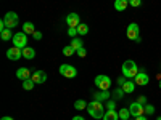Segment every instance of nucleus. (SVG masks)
<instances>
[{
    "instance_id": "obj_1",
    "label": "nucleus",
    "mask_w": 161,
    "mask_h": 120,
    "mask_svg": "<svg viewBox=\"0 0 161 120\" xmlns=\"http://www.w3.org/2000/svg\"><path fill=\"white\" fill-rule=\"evenodd\" d=\"M87 111H89L92 118H103V115L106 112L105 108H103V104H102V101H97V99H93V101H90L87 104Z\"/></svg>"
},
{
    "instance_id": "obj_2",
    "label": "nucleus",
    "mask_w": 161,
    "mask_h": 120,
    "mask_svg": "<svg viewBox=\"0 0 161 120\" xmlns=\"http://www.w3.org/2000/svg\"><path fill=\"white\" fill-rule=\"evenodd\" d=\"M123 75L126 78H136V75L139 74V68H137V64L134 62L132 59H127L123 62Z\"/></svg>"
},
{
    "instance_id": "obj_3",
    "label": "nucleus",
    "mask_w": 161,
    "mask_h": 120,
    "mask_svg": "<svg viewBox=\"0 0 161 120\" xmlns=\"http://www.w3.org/2000/svg\"><path fill=\"white\" fill-rule=\"evenodd\" d=\"M127 38L129 40H134V42H140V28L137 22H130L127 26Z\"/></svg>"
},
{
    "instance_id": "obj_4",
    "label": "nucleus",
    "mask_w": 161,
    "mask_h": 120,
    "mask_svg": "<svg viewBox=\"0 0 161 120\" xmlns=\"http://www.w3.org/2000/svg\"><path fill=\"white\" fill-rule=\"evenodd\" d=\"M93 82H95V87L98 90H110V87H111V78L108 75H103V74L97 75Z\"/></svg>"
},
{
    "instance_id": "obj_5",
    "label": "nucleus",
    "mask_w": 161,
    "mask_h": 120,
    "mask_svg": "<svg viewBox=\"0 0 161 120\" xmlns=\"http://www.w3.org/2000/svg\"><path fill=\"white\" fill-rule=\"evenodd\" d=\"M13 47H18V48H26L28 47V34H24V32H18L13 35Z\"/></svg>"
},
{
    "instance_id": "obj_6",
    "label": "nucleus",
    "mask_w": 161,
    "mask_h": 120,
    "mask_svg": "<svg viewBox=\"0 0 161 120\" xmlns=\"http://www.w3.org/2000/svg\"><path fill=\"white\" fill-rule=\"evenodd\" d=\"M60 74L66 78H74L77 75V69L71 64H61L60 66Z\"/></svg>"
},
{
    "instance_id": "obj_7",
    "label": "nucleus",
    "mask_w": 161,
    "mask_h": 120,
    "mask_svg": "<svg viewBox=\"0 0 161 120\" xmlns=\"http://www.w3.org/2000/svg\"><path fill=\"white\" fill-rule=\"evenodd\" d=\"M3 21L7 22V28L8 29H13V28H16V26L19 24L18 15H16L15 11H8L7 15H5V18H3Z\"/></svg>"
},
{
    "instance_id": "obj_8",
    "label": "nucleus",
    "mask_w": 161,
    "mask_h": 120,
    "mask_svg": "<svg viewBox=\"0 0 161 120\" xmlns=\"http://www.w3.org/2000/svg\"><path fill=\"white\" fill-rule=\"evenodd\" d=\"M129 111H130V115L136 118V117H139V115H143L145 114V106L143 104H140V102H132L130 106H129Z\"/></svg>"
},
{
    "instance_id": "obj_9",
    "label": "nucleus",
    "mask_w": 161,
    "mask_h": 120,
    "mask_svg": "<svg viewBox=\"0 0 161 120\" xmlns=\"http://www.w3.org/2000/svg\"><path fill=\"white\" fill-rule=\"evenodd\" d=\"M7 58H8L10 61H18V59H21V58H23V50L18 48V47L8 48V50H7Z\"/></svg>"
},
{
    "instance_id": "obj_10",
    "label": "nucleus",
    "mask_w": 161,
    "mask_h": 120,
    "mask_svg": "<svg viewBox=\"0 0 161 120\" xmlns=\"http://www.w3.org/2000/svg\"><path fill=\"white\" fill-rule=\"evenodd\" d=\"M134 82H136V85H139V87H143V85H148V82H150V77L147 75L143 71L142 72H139L137 75H136V78H134Z\"/></svg>"
},
{
    "instance_id": "obj_11",
    "label": "nucleus",
    "mask_w": 161,
    "mask_h": 120,
    "mask_svg": "<svg viewBox=\"0 0 161 120\" xmlns=\"http://www.w3.org/2000/svg\"><path fill=\"white\" fill-rule=\"evenodd\" d=\"M66 24H68L69 28H77V26L80 24V19H79L77 13H69V15L66 16Z\"/></svg>"
},
{
    "instance_id": "obj_12",
    "label": "nucleus",
    "mask_w": 161,
    "mask_h": 120,
    "mask_svg": "<svg viewBox=\"0 0 161 120\" xmlns=\"http://www.w3.org/2000/svg\"><path fill=\"white\" fill-rule=\"evenodd\" d=\"M36 83H45V80H47V72L45 71H36L31 77Z\"/></svg>"
},
{
    "instance_id": "obj_13",
    "label": "nucleus",
    "mask_w": 161,
    "mask_h": 120,
    "mask_svg": "<svg viewBox=\"0 0 161 120\" xmlns=\"http://www.w3.org/2000/svg\"><path fill=\"white\" fill-rule=\"evenodd\" d=\"M16 77H18L19 80H28V78L32 77V74H31V71H29L28 68H19V69L16 71Z\"/></svg>"
},
{
    "instance_id": "obj_14",
    "label": "nucleus",
    "mask_w": 161,
    "mask_h": 120,
    "mask_svg": "<svg viewBox=\"0 0 161 120\" xmlns=\"http://www.w3.org/2000/svg\"><path fill=\"white\" fill-rule=\"evenodd\" d=\"M123 88L124 93H127V95H130V93H134V90H136V82H132V80H126L124 85L121 87Z\"/></svg>"
},
{
    "instance_id": "obj_15",
    "label": "nucleus",
    "mask_w": 161,
    "mask_h": 120,
    "mask_svg": "<svg viewBox=\"0 0 161 120\" xmlns=\"http://www.w3.org/2000/svg\"><path fill=\"white\" fill-rule=\"evenodd\" d=\"M23 58H24V59H34V58H36V50L31 48V47L23 48Z\"/></svg>"
},
{
    "instance_id": "obj_16",
    "label": "nucleus",
    "mask_w": 161,
    "mask_h": 120,
    "mask_svg": "<svg viewBox=\"0 0 161 120\" xmlns=\"http://www.w3.org/2000/svg\"><path fill=\"white\" fill-rule=\"evenodd\" d=\"M129 7V0H114V10L116 11H124Z\"/></svg>"
},
{
    "instance_id": "obj_17",
    "label": "nucleus",
    "mask_w": 161,
    "mask_h": 120,
    "mask_svg": "<svg viewBox=\"0 0 161 120\" xmlns=\"http://www.w3.org/2000/svg\"><path fill=\"white\" fill-rule=\"evenodd\" d=\"M103 120H119V114L114 109H108L103 115Z\"/></svg>"
},
{
    "instance_id": "obj_18",
    "label": "nucleus",
    "mask_w": 161,
    "mask_h": 120,
    "mask_svg": "<svg viewBox=\"0 0 161 120\" xmlns=\"http://www.w3.org/2000/svg\"><path fill=\"white\" fill-rule=\"evenodd\" d=\"M23 32L28 34V35H34V32H36L34 24L32 22H23Z\"/></svg>"
},
{
    "instance_id": "obj_19",
    "label": "nucleus",
    "mask_w": 161,
    "mask_h": 120,
    "mask_svg": "<svg viewBox=\"0 0 161 120\" xmlns=\"http://www.w3.org/2000/svg\"><path fill=\"white\" fill-rule=\"evenodd\" d=\"M110 98V91L108 90H100L97 95H95V99L97 101H105V99H108Z\"/></svg>"
},
{
    "instance_id": "obj_20",
    "label": "nucleus",
    "mask_w": 161,
    "mask_h": 120,
    "mask_svg": "<svg viewBox=\"0 0 161 120\" xmlns=\"http://www.w3.org/2000/svg\"><path fill=\"white\" fill-rule=\"evenodd\" d=\"M71 47L77 51L79 48H84V42H82V38H79V37H74L73 40H71Z\"/></svg>"
},
{
    "instance_id": "obj_21",
    "label": "nucleus",
    "mask_w": 161,
    "mask_h": 120,
    "mask_svg": "<svg viewBox=\"0 0 161 120\" xmlns=\"http://www.w3.org/2000/svg\"><path fill=\"white\" fill-rule=\"evenodd\" d=\"M76 29H77V34H79V35H87V34H89V26H87L86 22H80Z\"/></svg>"
},
{
    "instance_id": "obj_22",
    "label": "nucleus",
    "mask_w": 161,
    "mask_h": 120,
    "mask_svg": "<svg viewBox=\"0 0 161 120\" xmlns=\"http://www.w3.org/2000/svg\"><path fill=\"white\" fill-rule=\"evenodd\" d=\"M118 114H119V120H129V118L132 117V115H130L129 108H127V109H126V108H124V109H121Z\"/></svg>"
},
{
    "instance_id": "obj_23",
    "label": "nucleus",
    "mask_w": 161,
    "mask_h": 120,
    "mask_svg": "<svg viewBox=\"0 0 161 120\" xmlns=\"http://www.w3.org/2000/svg\"><path fill=\"white\" fill-rule=\"evenodd\" d=\"M36 87V82L32 78H28V80H23V88L26 90V91H29V90H32Z\"/></svg>"
},
{
    "instance_id": "obj_24",
    "label": "nucleus",
    "mask_w": 161,
    "mask_h": 120,
    "mask_svg": "<svg viewBox=\"0 0 161 120\" xmlns=\"http://www.w3.org/2000/svg\"><path fill=\"white\" fill-rule=\"evenodd\" d=\"M13 35H15V34H11V29H5V31H2V32H0V37H2V40H3V42H7V40H10V38H13Z\"/></svg>"
},
{
    "instance_id": "obj_25",
    "label": "nucleus",
    "mask_w": 161,
    "mask_h": 120,
    "mask_svg": "<svg viewBox=\"0 0 161 120\" xmlns=\"http://www.w3.org/2000/svg\"><path fill=\"white\" fill-rule=\"evenodd\" d=\"M86 108H87V102H86L84 99H77V101H74V109L82 111V109H86Z\"/></svg>"
},
{
    "instance_id": "obj_26",
    "label": "nucleus",
    "mask_w": 161,
    "mask_h": 120,
    "mask_svg": "<svg viewBox=\"0 0 161 120\" xmlns=\"http://www.w3.org/2000/svg\"><path fill=\"white\" fill-rule=\"evenodd\" d=\"M61 51H63V55H64V56H73L76 50H74V48H73L71 45H68V47H64V48H63Z\"/></svg>"
},
{
    "instance_id": "obj_27",
    "label": "nucleus",
    "mask_w": 161,
    "mask_h": 120,
    "mask_svg": "<svg viewBox=\"0 0 161 120\" xmlns=\"http://www.w3.org/2000/svg\"><path fill=\"white\" fill-rule=\"evenodd\" d=\"M145 114H147V115H153V114H155V106L145 104Z\"/></svg>"
},
{
    "instance_id": "obj_28",
    "label": "nucleus",
    "mask_w": 161,
    "mask_h": 120,
    "mask_svg": "<svg viewBox=\"0 0 161 120\" xmlns=\"http://www.w3.org/2000/svg\"><path fill=\"white\" fill-rule=\"evenodd\" d=\"M68 35H69L71 38H74L76 35H79V34H77V29H76V28H69V29H68Z\"/></svg>"
},
{
    "instance_id": "obj_29",
    "label": "nucleus",
    "mask_w": 161,
    "mask_h": 120,
    "mask_svg": "<svg viewBox=\"0 0 161 120\" xmlns=\"http://www.w3.org/2000/svg\"><path fill=\"white\" fill-rule=\"evenodd\" d=\"M129 5L134 7V8H137V7L142 5V0H129Z\"/></svg>"
},
{
    "instance_id": "obj_30",
    "label": "nucleus",
    "mask_w": 161,
    "mask_h": 120,
    "mask_svg": "<svg viewBox=\"0 0 161 120\" xmlns=\"http://www.w3.org/2000/svg\"><path fill=\"white\" fill-rule=\"evenodd\" d=\"M123 95H124L123 88H118V90H114V96H116V99H121V98H123Z\"/></svg>"
},
{
    "instance_id": "obj_31",
    "label": "nucleus",
    "mask_w": 161,
    "mask_h": 120,
    "mask_svg": "<svg viewBox=\"0 0 161 120\" xmlns=\"http://www.w3.org/2000/svg\"><path fill=\"white\" fill-rule=\"evenodd\" d=\"M76 53H77V55H79L80 58H84V56L87 55V51H86V48H79V50H77Z\"/></svg>"
},
{
    "instance_id": "obj_32",
    "label": "nucleus",
    "mask_w": 161,
    "mask_h": 120,
    "mask_svg": "<svg viewBox=\"0 0 161 120\" xmlns=\"http://www.w3.org/2000/svg\"><path fill=\"white\" fill-rule=\"evenodd\" d=\"M137 102H140V104H143V106H145V104H147V96H143V95H142V96H139V98H137Z\"/></svg>"
},
{
    "instance_id": "obj_33",
    "label": "nucleus",
    "mask_w": 161,
    "mask_h": 120,
    "mask_svg": "<svg viewBox=\"0 0 161 120\" xmlns=\"http://www.w3.org/2000/svg\"><path fill=\"white\" fill-rule=\"evenodd\" d=\"M36 40H40V38H42V32H40V31H36L34 32V35H32Z\"/></svg>"
},
{
    "instance_id": "obj_34",
    "label": "nucleus",
    "mask_w": 161,
    "mask_h": 120,
    "mask_svg": "<svg viewBox=\"0 0 161 120\" xmlns=\"http://www.w3.org/2000/svg\"><path fill=\"white\" fill-rule=\"evenodd\" d=\"M106 108H108V109H114V108H116V102H114V101H108Z\"/></svg>"
},
{
    "instance_id": "obj_35",
    "label": "nucleus",
    "mask_w": 161,
    "mask_h": 120,
    "mask_svg": "<svg viewBox=\"0 0 161 120\" xmlns=\"http://www.w3.org/2000/svg\"><path fill=\"white\" fill-rule=\"evenodd\" d=\"M124 78H126L124 75H123V77H121V78H118V83H119L121 87H123V85H124V82H126V80H124Z\"/></svg>"
},
{
    "instance_id": "obj_36",
    "label": "nucleus",
    "mask_w": 161,
    "mask_h": 120,
    "mask_svg": "<svg viewBox=\"0 0 161 120\" xmlns=\"http://www.w3.org/2000/svg\"><path fill=\"white\" fill-rule=\"evenodd\" d=\"M136 120H148V118H147V117H145V114H143V115H139V117H136Z\"/></svg>"
},
{
    "instance_id": "obj_37",
    "label": "nucleus",
    "mask_w": 161,
    "mask_h": 120,
    "mask_svg": "<svg viewBox=\"0 0 161 120\" xmlns=\"http://www.w3.org/2000/svg\"><path fill=\"white\" fill-rule=\"evenodd\" d=\"M73 120H86V118H84V117H80V115H74Z\"/></svg>"
},
{
    "instance_id": "obj_38",
    "label": "nucleus",
    "mask_w": 161,
    "mask_h": 120,
    "mask_svg": "<svg viewBox=\"0 0 161 120\" xmlns=\"http://www.w3.org/2000/svg\"><path fill=\"white\" fill-rule=\"evenodd\" d=\"M0 120H13V118H11V117H2Z\"/></svg>"
},
{
    "instance_id": "obj_39",
    "label": "nucleus",
    "mask_w": 161,
    "mask_h": 120,
    "mask_svg": "<svg viewBox=\"0 0 161 120\" xmlns=\"http://www.w3.org/2000/svg\"><path fill=\"white\" fill-rule=\"evenodd\" d=\"M159 88H161V82H159Z\"/></svg>"
},
{
    "instance_id": "obj_40",
    "label": "nucleus",
    "mask_w": 161,
    "mask_h": 120,
    "mask_svg": "<svg viewBox=\"0 0 161 120\" xmlns=\"http://www.w3.org/2000/svg\"><path fill=\"white\" fill-rule=\"evenodd\" d=\"M129 120H130V118H129Z\"/></svg>"
}]
</instances>
